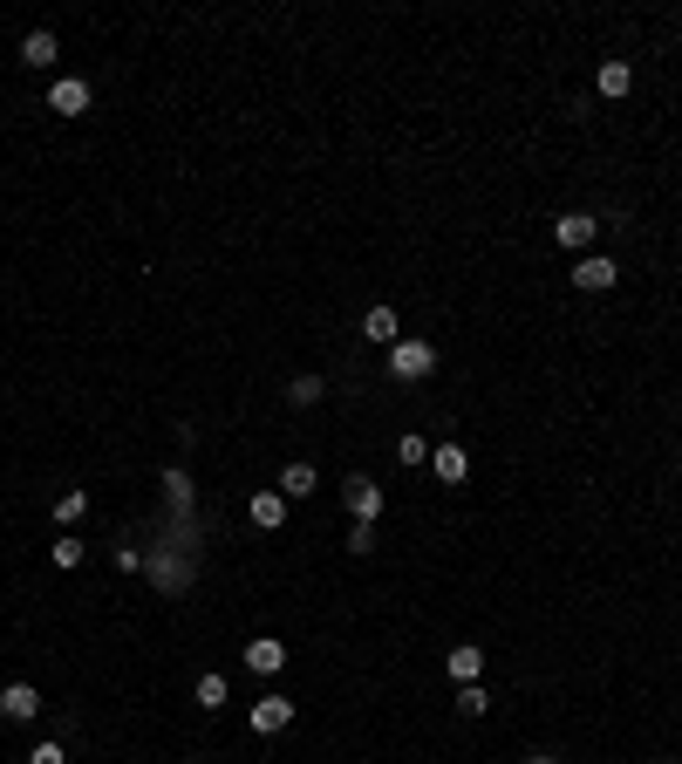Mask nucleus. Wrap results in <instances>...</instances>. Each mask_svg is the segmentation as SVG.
<instances>
[{
	"instance_id": "1",
	"label": "nucleus",
	"mask_w": 682,
	"mask_h": 764,
	"mask_svg": "<svg viewBox=\"0 0 682 764\" xmlns=\"http://www.w3.org/2000/svg\"><path fill=\"white\" fill-rule=\"evenodd\" d=\"M430 369H437V348L430 342H417V335H396L389 342V376L396 382H423Z\"/></svg>"
},
{
	"instance_id": "2",
	"label": "nucleus",
	"mask_w": 682,
	"mask_h": 764,
	"mask_svg": "<svg viewBox=\"0 0 682 764\" xmlns=\"http://www.w3.org/2000/svg\"><path fill=\"white\" fill-rule=\"evenodd\" d=\"M614 280H621V267H614L607 253H587V260L573 267V287H580V294H607Z\"/></svg>"
},
{
	"instance_id": "3",
	"label": "nucleus",
	"mask_w": 682,
	"mask_h": 764,
	"mask_svg": "<svg viewBox=\"0 0 682 764\" xmlns=\"http://www.w3.org/2000/svg\"><path fill=\"white\" fill-rule=\"evenodd\" d=\"M594 232H601V219H594V212H567V219H553V239H560L567 253L594 246Z\"/></svg>"
},
{
	"instance_id": "4",
	"label": "nucleus",
	"mask_w": 682,
	"mask_h": 764,
	"mask_svg": "<svg viewBox=\"0 0 682 764\" xmlns=\"http://www.w3.org/2000/svg\"><path fill=\"white\" fill-rule=\"evenodd\" d=\"M341 498H348V512H355L362 526H376V519H382V492L369 485V478H348V485H341Z\"/></svg>"
},
{
	"instance_id": "5",
	"label": "nucleus",
	"mask_w": 682,
	"mask_h": 764,
	"mask_svg": "<svg viewBox=\"0 0 682 764\" xmlns=\"http://www.w3.org/2000/svg\"><path fill=\"white\" fill-rule=\"evenodd\" d=\"M246 669H253V676H280V669H287V642H280V635H260V642L246 649Z\"/></svg>"
},
{
	"instance_id": "6",
	"label": "nucleus",
	"mask_w": 682,
	"mask_h": 764,
	"mask_svg": "<svg viewBox=\"0 0 682 764\" xmlns=\"http://www.w3.org/2000/svg\"><path fill=\"white\" fill-rule=\"evenodd\" d=\"M35 710H41V689H35V683H7V689H0V717H14V724H28Z\"/></svg>"
},
{
	"instance_id": "7",
	"label": "nucleus",
	"mask_w": 682,
	"mask_h": 764,
	"mask_svg": "<svg viewBox=\"0 0 682 764\" xmlns=\"http://www.w3.org/2000/svg\"><path fill=\"white\" fill-rule=\"evenodd\" d=\"M294 724V703H287V696H260V703H253V730H260V737H273V730H287Z\"/></svg>"
},
{
	"instance_id": "8",
	"label": "nucleus",
	"mask_w": 682,
	"mask_h": 764,
	"mask_svg": "<svg viewBox=\"0 0 682 764\" xmlns=\"http://www.w3.org/2000/svg\"><path fill=\"white\" fill-rule=\"evenodd\" d=\"M48 110H62V116H82V110H89V82H82V76H62L55 89H48Z\"/></svg>"
},
{
	"instance_id": "9",
	"label": "nucleus",
	"mask_w": 682,
	"mask_h": 764,
	"mask_svg": "<svg viewBox=\"0 0 682 764\" xmlns=\"http://www.w3.org/2000/svg\"><path fill=\"white\" fill-rule=\"evenodd\" d=\"M430 471H437L444 485H464V478H471V458H464V444H437V451H430Z\"/></svg>"
},
{
	"instance_id": "10",
	"label": "nucleus",
	"mask_w": 682,
	"mask_h": 764,
	"mask_svg": "<svg viewBox=\"0 0 682 764\" xmlns=\"http://www.w3.org/2000/svg\"><path fill=\"white\" fill-rule=\"evenodd\" d=\"M594 89H601L607 103H621V96L635 89V69H628V62H601V76H594Z\"/></svg>"
},
{
	"instance_id": "11",
	"label": "nucleus",
	"mask_w": 682,
	"mask_h": 764,
	"mask_svg": "<svg viewBox=\"0 0 682 764\" xmlns=\"http://www.w3.org/2000/svg\"><path fill=\"white\" fill-rule=\"evenodd\" d=\"M144 567H151V580H157V587H164V594H171V587H185V580H191V567H185V560H178V553H151Z\"/></svg>"
},
{
	"instance_id": "12",
	"label": "nucleus",
	"mask_w": 682,
	"mask_h": 764,
	"mask_svg": "<svg viewBox=\"0 0 682 764\" xmlns=\"http://www.w3.org/2000/svg\"><path fill=\"white\" fill-rule=\"evenodd\" d=\"M21 62H28V69H55V35H48V28H35V35L21 41Z\"/></svg>"
},
{
	"instance_id": "13",
	"label": "nucleus",
	"mask_w": 682,
	"mask_h": 764,
	"mask_svg": "<svg viewBox=\"0 0 682 764\" xmlns=\"http://www.w3.org/2000/svg\"><path fill=\"white\" fill-rule=\"evenodd\" d=\"M478 676H485V649H471V642L451 649V683H478Z\"/></svg>"
},
{
	"instance_id": "14",
	"label": "nucleus",
	"mask_w": 682,
	"mask_h": 764,
	"mask_svg": "<svg viewBox=\"0 0 682 764\" xmlns=\"http://www.w3.org/2000/svg\"><path fill=\"white\" fill-rule=\"evenodd\" d=\"M307 492H314V464L294 458L287 471H280V498H307Z\"/></svg>"
},
{
	"instance_id": "15",
	"label": "nucleus",
	"mask_w": 682,
	"mask_h": 764,
	"mask_svg": "<svg viewBox=\"0 0 682 764\" xmlns=\"http://www.w3.org/2000/svg\"><path fill=\"white\" fill-rule=\"evenodd\" d=\"M362 335H369V342H396V307H369V314H362Z\"/></svg>"
},
{
	"instance_id": "16",
	"label": "nucleus",
	"mask_w": 682,
	"mask_h": 764,
	"mask_svg": "<svg viewBox=\"0 0 682 764\" xmlns=\"http://www.w3.org/2000/svg\"><path fill=\"white\" fill-rule=\"evenodd\" d=\"M246 512H253V526H266V533H273V526L287 519V498H280V492H260L253 505H246Z\"/></svg>"
},
{
	"instance_id": "17",
	"label": "nucleus",
	"mask_w": 682,
	"mask_h": 764,
	"mask_svg": "<svg viewBox=\"0 0 682 764\" xmlns=\"http://www.w3.org/2000/svg\"><path fill=\"white\" fill-rule=\"evenodd\" d=\"M321 396H328V382H321V376H294V382H287V403H294V410H314Z\"/></svg>"
},
{
	"instance_id": "18",
	"label": "nucleus",
	"mask_w": 682,
	"mask_h": 764,
	"mask_svg": "<svg viewBox=\"0 0 682 764\" xmlns=\"http://www.w3.org/2000/svg\"><path fill=\"white\" fill-rule=\"evenodd\" d=\"M48 560H55L62 573H69V567H82V539H76V533H62L55 546H48Z\"/></svg>"
},
{
	"instance_id": "19",
	"label": "nucleus",
	"mask_w": 682,
	"mask_h": 764,
	"mask_svg": "<svg viewBox=\"0 0 682 764\" xmlns=\"http://www.w3.org/2000/svg\"><path fill=\"white\" fill-rule=\"evenodd\" d=\"M191 696H198L205 710H219V703H226L232 689H226V676H198V689H191Z\"/></svg>"
},
{
	"instance_id": "20",
	"label": "nucleus",
	"mask_w": 682,
	"mask_h": 764,
	"mask_svg": "<svg viewBox=\"0 0 682 764\" xmlns=\"http://www.w3.org/2000/svg\"><path fill=\"white\" fill-rule=\"evenodd\" d=\"M164 498H171V505H178V512H185V505H191V478H185V471H178V464H171V471H164Z\"/></svg>"
},
{
	"instance_id": "21",
	"label": "nucleus",
	"mask_w": 682,
	"mask_h": 764,
	"mask_svg": "<svg viewBox=\"0 0 682 764\" xmlns=\"http://www.w3.org/2000/svg\"><path fill=\"white\" fill-rule=\"evenodd\" d=\"M82 512H89V492H62L55 498V519H62V526H76Z\"/></svg>"
},
{
	"instance_id": "22",
	"label": "nucleus",
	"mask_w": 682,
	"mask_h": 764,
	"mask_svg": "<svg viewBox=\"0 0 682 764\" xmlns=\"http://www.w3.org/2000/svg\"><path fill=\"white\" fill-rule=\"evenodd\" d=\"M457 710H464V717H485V710H492V696H485L478 683H464V689H457Z\"/></svg>"
},
{
	"instance_id": "23",
	"label": "nucleus",
	"mask_w": 682,
	"mask_h": 764,
	"mask_svg": "<svg viewBox=\"0 0 682 764\" xmlns=\"http://www.w3.org/2000/svg\"><path fill=\"white\" fill-rule=\"evenodd\" d=\"M396 458L403 464H430V444H423V437H396Z\"/></svg>"
},
{
	"instance_id": "24",
	"label": "nucleus",
	"mask_w": 682,
	"mask_h": 764,
	"mask_svg": "<svg viewBox=\"0 0 682 764\" xmlns=\"http://www.w3.org/2000/svg\"><path fill=\"white\" fill-rule=\"evenodd\" d=\"M110 560H116V573H137V567H144V553H137V546H110Z\"/></svg>"
},
{
	"instance_id": "25",
	"label": "nucleus",
	"mask_w": 682,
	"mask_h": 764,
	"mask_svg": "<svg viewBox=\"0 0 682 764\" xmlns=\"http://www.w3.org/2000/svg\"><path fill=\"white\" fill-rule=\"evenodd\" d=\"M348 553H376V526H355V533H348Z\"/></svg>"
},
{
	"instance_id": "26",
	"label": "nucleus",
	"mask_w": 682,
	"mask_h": 764,
	"mask_svg": "<svg viewBox=\"0 0 682 764\" xmlns=\"http://www.w3.org/2000/svg\"><path fill=\"white\" fill-rule=\"evenodd\" d=\"M28 764H69V751H62V744H35V758Z\"/></svg>"
},
{
	"instance_id": "27",
	"label": "nucleus",
	"mask_w": 682,
	"mask_h": 764,
	"mask_svg": "<svg viewBox=\"0 0 682 764\" xmlns=\"http://www.w3.org/2000/svg\"><path fill=\"white\" fill-rule=\"evenodd\" d=\"M526 764H560V758H526Z\"/></svg>"
},
{
	"instance_id": "28",
	"label": "nucleus",
	"mask_w": 682,
	"mask_h": 764,
	"mask_svg": "<svg viewBox=\"0 0 682 764\" xmlns=\"http://www.w3.org/2000/svg\"><path fill=\"white\" fill-rule=\"evenodd\" d=\"M676 464H682V458H676Z\"/></svg>"
}]
</instances>
